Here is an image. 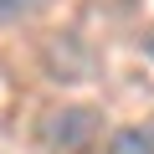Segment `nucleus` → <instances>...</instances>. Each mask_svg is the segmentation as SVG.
Instances as JSON below:
<instances>
[{
	"label": "nucleus",
	"mask_w": 154,
	"mask_h": 154,
	"mask_svg": "<svg viewBox=\"0 0 154 154\" xmlns=\"http://www.w3.org/2000/svg\"><path fill=\"white\" fill-rule=\"evenodd\" d=\"M98 123H103V113L93 103H67V108H51L36 134H41V144L51 154H82L98 139Z\"/></svg>",
	"instance_id": "f257e3e1"
},
{
	"label": "nucleus",
	"mask_w": 154,
	"mask_h": 154,
	"mask_svg": "<svg viewBox=\"0 0 154 154\" xmlns=\"http://www.w3.org/2000/svg\"><path fill=\"white\" fill-rule=\"evenodd\" d=\"M108 154H154V118L113 128V139H108Z\"/></svg>",
	"instance_id": "f03ea898"
},
{
	"label": "nucleus",
	"mask_w": 154,
	"mask_h": 154,
	"mask_svg": "<svg viewBox=\"0 0 154 154\" xmlns=\"http://www.w3.org/2000/svg\"><path fill=\"white\" fill-rule=\"evenodd\" d=\"M41 5H46V0H0V26H21V21H31Z\"/></svg>",
	"instance_id": "7ed1b4c3"
},
{
	"label": "nucleus",
	"mask_w": 154,
	"mask_h": 154,
	"mask_svg": "<svg viewBox=\"0 0 154 154\" xmlns=\"http://www.w3.org/2000/svg\"><path fill=\"white\" fill-rule=\"evenodd\" d=\"M144 57H154V31H149V36H144Z\"/></svg>",
	"instance_id": "20e7f679"
}]
</instances>
